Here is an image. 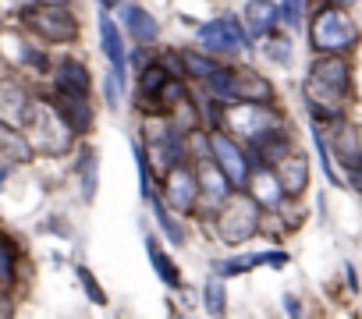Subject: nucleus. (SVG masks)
<instances>
[{
    "label": "nucleus",
    "instance_id": "obj_1",
    "mask_svg": "<svg viewBox=\"0 0 362 319\" xmlns=\"http://www.w3.org/2000/svg\"><path fill=\"white\" fill-rule=\"evenodd\" d=\"M302 96L316 124L341 121L351 96V64L344 61V54H316V61L309 64Z\"/></svg>",
    "mask_w": 362,
    "mask_h": 319
},
{
    "label": "nucleus",
    "instance_id": "obj_2",
    "mask_svg": "<svg viewBox=\"0 0 362 319\" xmlns=\"http://www.w3.org/2000/svg\"><path fill=\"white\" fill-rule=\"evenodd\" d=\"M210 220L217 224V234H221L224 245H242V241H249L259 231V224H263V203L249 188H235Z\"/></svg>",
    "mask_w": 362,
    "mask_h": 319
},
{
    "label": "nucleus",
    "instance_id": "obj_3",
    "mask_svg": "<svg viewBox=\"0 0 362 319\" xmlns=\"http://www.w3.org/2000/svg\"><path fill=\"white\" fill-rule=\"evenodd\" d=\"M309 47L316 54H351L358 47V25L348 18L344 8L323 4L309 18Z\"/></svg>",
    "mask_w": 362,
    "mask_h": 319
},
{
    "label": "nucleus",
    "instance_id": "obj_4",
    "mask_svg": "<svg viewBox=\"0 0 362 319\" xmlns=\"http://www.w3.org/2000/svg\"><path fill=\"white\" fill-rule=\"evenodd\" d=\"M18 22L50 47H71V43H78V32H82L78 18L64 4H36L33 0L29 8L18 11Z\"/></svg>",
    "mask_w": 362,
    "mask_h": 319
},
{
    "label": "nucleus",
    "instance_id": "obj_5",
    "mask_svg": "<svg viewBox=\"0 0 362 319\" xmlns=\"http://www.w3.org/2000/svg\"><path fill=\"white\" fill-rule=\"evenodd\" d=\"M206 156L228 174V181L235 188H249L252 167H249V149L235 138V131L228 128H210L206 131Z\"/></svg>",
    "mask_w": 362,
    "mask_h": 319
},
{
    "label": "nucleus",
    "instance_id": "obj_6",
    "mask_svg": "<svg viewBox=\"0 0 362 319\" xmlns=\"http://www.w3.org/2000/svg\"><path fill=\"white\" fill-rule=\"evenodd\" d=\"M196 40H199V50L214 54V57H238L242 50L252 47V40L245 36V25L238 22V15L224 11L210 22H203L196 29Z\"/></svg>",
    "mask_w": 362,
    "mask_h": 319
},
{
    "label": "nucleus",
    "instance_id": "obj_7",
    "mask_svg": "<svg viewBox=\"0 0 362 319\" xmlns=\"http://www.w3.org/2000/svg\"><path fill=\"white\" fill-rule=\"evenodd\" d=\"M174 213H185V217H196V206H199V178H196V167L192 160L189 164H177L170 171H163V195H160Z\"/></svg>",
    "mask_w": 362,
    "mask_h": 319
},
{
    "label": "nucleus",
    "instance_id": "obj_8",
    "mask_svg": "<svg viewBox=\"0 0 362 319\" xmlns=\"http://www.w3.org/2000/svg\"><path fill=\"white\" fill-rule=\"evenodd\" d=\"M43 103L64 121V128H68L75 138L89 135L93 124H96V110H93V100H89L86 92H64V89H54Z\"/></svg>",
    "mask_w": 362,
    "mask_h": 319
},
{
    "label": "nucleus",
    "instance_id": "obj_9",
    "mask_svg": "<svg viewBox=\"0 0 362 319\" xmlns=\"http://www.w3.org/2000/svg\"><path fill=\"white\" fill-rule=\"evenodd\" d=\"M36 107H40V100L29 92L25 82H18V78H0V121L25 128L29 117L36 114Z\"/></svg>",
    "mask_w": 362,
    "mask_h": 319
},
{
    "label": "nucleus",
    "instance_id": "obj_10",
    "mask_svg": "<svg viewBox=\"0 0 362 319\" xmlns=\"http://www.w3.org/2000/svg\"><path fill=\"white\" fill-rule=\"evenodd\" d=\"M270 174H274V185L281 188L284 199H298L309 188V160H305V152L291 149L284 160H277L270 167Z\"/></svg>",
    "mask_w": 362,
    "mask_h": 319
},
{
    "label": "nucleus",
    "instance_id": "obj_11",
    "mask_svg": "<svg viewBox=\"0 0 362 319\" xmlns=\"http://www.w3.org/2000/svg\"><path fill=\"white\" fill-rule=\"evenodd\" d=\"M50 75H54V89H64V92H93V71H89V64L82 61V57H75V54H64V57H57L54 61V68H50Z\"/></svg>",
    "mask_w": 362,
    "mask_h": 319
},
{
    "label": "nucleus",
    "instance_id": "obj_12",
    "mask_svg": "<svg viewBox=\"0 0 362 319\" xmlns=\"http://www.w3.org/2000/svg\"><path fill=\"white\" fill-rule=\"evenodd\" d=\"M114 11L121 15V29H124L135 43L153 47V43L160 40V22H156L146 8H139V4H132V0H124V4H117Z\"/></svg>",
    "mask_w": 362,
    "mask_h": 319
},
{
    "label": "nucleus",
    "instance_id": "obj_13",
    "mask_svg": "<svg viewBox=\"0 0 362 319\" xmlns=\"http://www.w3.org/2000/svg\"><path fill=\"white\" fill-rule=\"evenodd\" d=\"M96 29H100V50H103V57L110 61V68H117V71H128V50H124V36H121V25L110 18V11H103V8H100Z\"/></svg>",
    "mask_w": 362,
    "mask_h": 319
},
{
    "label": "nucleus",
    "instance_id": "obj_14",
    "mask_svg": "<svg viewBox=\"0 0 362 319\" xmlns=\"http://www.w3.org/2000/svg\"><path fill=\"white\" fill-rule=\"evenodd\" d=\"M274 82L252 68H235V103H274Z\"/></svg>",
    "mask_w": 362,
    "mask_h": 319
},
{
    "label": "nucleus",
    "instance_id": "obj_15",
    "mask_svg": "<svg viewBox=\"0 0 362 319\" xmlns=\"http://www.w3.org/2000/svg\"><path fill=\"white\" fill-rule=\"evenodd\" d=\"M0 160L4 164H29V160H36V145L25 135V128L0 121Z\"/></svg>",
    "mask_w": 362,
    "mask_h": 319
},
{
    "label": "nucleus",
    "instance_id": "obj_16",
    "mask_svg": "<svg viewBox=\"0 0 362 319\" xmlns=\"http://www.w3.org/2000/svg\"><path fill=\"white\" fill-rule=\"evenodd\" d=\"M281 22L277 15V0H249L245 11H242V25L249 40H263L267 32H274Z\"/></svg>",
    "mask_w": 362,
    "mask_h": 319
},
{
    "label": "nucleus",
    "instance_id": "obj_17",
    "mask_svg": "<svg viewBox=\"0 0 362 319\" xmlns=\"http://www.w3.org/2000/svg\"><path fill=\"white\" fill-rule=\"evenodd\" d=\"M330 145V156H337V164L348 171V167H355L358 160H362V135H358V128H351L344 117L341 121H334V142H327Z\"/></svg>",
    "mask_w": 362,
    "mask_h": 319
},
{
    "label": "nucleus",
    "instance_id": "obj_18",
    "mask_svg": "<svg viewBox=\"0 0 362 319\" xmlns=\"http://www.w3.org/2000/svg\"><path fill=\"white\" fill-rule=\"evenodd\" d=\"M75 178H78V195L86 206L96 203V192H100V152L93 145H82L78 149V160H75Z\"/></svg>",
    "mask_w": 362,
    "mask_h": 319
},
{
    "label": "nucleus",
    "instance_id": "obj_19",
    "mask_svg": "<svg viewBox=\"0 0 362 319\" xmlns=\"http://www.w3.org/2000/svg\"><path fill=\"white\" fill-rule=\"evenodd\" d=\"M149 203V210H153V220H156V227H160V234L174 245V248H181V245H185V238H189V231H185V224H181L177 220V213L160 199V195H149L146 199Z\"/></svg>",
    "mask_w": 362,
    "mask_h": 319
},
{
    "label": "nucleus",
    "instance_id": "obj_20",
    "mask_svg": "<svg viewBox=\"0 0 362 319\" xmlns=\"http://www.w3.org/2000/svg\"><path fill=\"white\" fill-rule=\"evenodd\" d=\"M146 255H149V263H153V270H156V280L167 284L170 291H181V284H185V277H181V266L160 248V241H156L153 234L146 238Z\"/></svg>",
    "mask_w": 362,
    "mask_h": 319
},
{
    "label": "nucleus",
    "instance_id": "obj_21",
    "mask_svg": "<svg viewBox=\"0 0 362 319\" xmlns=\"http://www.w3.org/2000/svg\"><path fill=\"white\" fill-rule=\"evenodd\" d=\"M18 263H22L18 241L8 231H0V294H8L18 284Z\"/></svg>",
    "mask_w": 362,
    "mask_h": 319
},
{
    "label": "nucleus",
    "instance_id": "obj_22",
    "mask_svg": "<svg viewBox=\"0 0 362 319\" xmlns=\"http://www.w3.org/2000/svg\"><path fill=\"white\" fill-rule=\"evenodd\" d=\"M256 266H267V263H263V252H242V255L217 259V263H214V273L228 280V277H242V273H249V270H256Z\"/></svg>",
    "mask_w": 362,
    "mask_h": 319
},
{
    "label": "nucleus",
    "instance_id": "obj_23",
    "mask_svg": "<svg viewBox=\"0 0 362 319\" xmlns=\"http://www.w3.org/2000/svg\"><path fill=\"white\" fill-rule=\"evenodd\" d=\"M181 57H185L189 78H199V82H206V78L221 68V57H214V54H206V50H181Z\"/></svg>",
    "mask_w": 362,
    "mask_h": 319
},
{
    "label": "nucleus",
    "instance_id": "obj_24",
    "mask_svg": "<svg viewBox=\"0 0 362 319\" xmlns=\"http://www.w3.org/2000/svg\"><path fill=\"white\" fill-rule=\"evenodd\" d=\"M132 156H135V171H139V192L142 199H149L153 195V160L142 138H132Z\"/></svg>",
    "mask_w": 362,
    "mask_h": 319
},
{
    "label": "nucleus",
    "instance_id": "obj_25",
    "mask_svg": "<svg viewBox=\"0 0 362 319\" xmlns=\"http://www.w3.org/2000/svg\"><path fill=\"white\" fill-rule=\"evenodd\" d=\"M203 305H206L210 315H224V312H228V284H224V277L214 273V277L203 284Z\"/></svg>",
    "mask_w": 362,
    "mask_h": 319
},
{
    "label": "nucleus",
    "instance_id": "obj_26",
    "mask_svg": "<svg viewBox=\"0 0 362 319\" xmlns=\"http://www.w3.org/2000/svg\"><path fill=\"white\" fill-rule=\"evenodd\" d=\"M313 145H316V156H320V167H323V174H327V181L341 188V174L334 171V156H330V145H327V135H323V124H316V121H313Z\"/></svg>",
    "mask_w": 362,
    "mask_h": 319
},
{
    "label": "nucleus",
    "instance_id": "obj_27",
    "mask_svg": "<svg viewBox=\"0 0 362 319\" xmlns=\"http://www.w3.org/2000/svg\"><path fill=\"white\" fill-rule=\"evenodd\" d=\"M263 40H267L263 50H267V57H270L274 64H291V40H288V36H281V32L274 29V32H267Z\"/></svg>",
    "mask_w": 362,
    "mask_h": 319
},
{
    "label": "nucleus",
    "instance_id": "obj_28",
    "mask_svg": "<svg viewBox=\"0 0 362 319\" xmlns=\"http://www.w3.org/2000/svg\"><path fill=\"white\" fill-rule=\"evenodd\" d=\"M75 277H78V284L86 287V294H89V301H93V305H107V291L100 287V280L93 277V270H89V266H82V263H78V266H75Z\"/></svg>",
    "mask_w": 362,
    "mask_h": 319
},
{
    "label": "nucleus",
    "instance_id": "obj_29",
    "mask_svg": "<svg viewBox=\"0 0 362 319\" xmlns=\"http://www.w3.org/2000/svg\"><path fill=\"white\" fill-rule=\"evenodd\" d=\"M22 64L33 68V71H40V75H50V68H54L50 54H43V50L33 47V43H22Z\"/></svg>",
    "mask_w": 362,
    "mask_h": 319
},
{
    "label": "nucleus",
    "instance_id": "obj_30",
    "mask_svg": "<svg viewBox=\"0 0 362 319\" xmlns=\"http://www.w3.org/2000/svg\"><path fill=\"white\" fill-rule=\"evenodd\" d=\"M277 15L288 29H298L302 25V15H305V0H281L277 4Z\"/></svg>",
    "mask_w": 362,
    "mask_h": 319
},
{
    "label": "nucleus",
    "instance_id": "obj_31",
    "mask_svg": "<svg viewBox=\"0 0 362 319\" xmlns=\"http://www.w3.org/2000/svg\"><path fill=\"white\" fill-rule=\"evenodd\" d=\"M156 61L167 68V75H170V78H189V71H185V57H181V50H170V47H167V50H160V54H156Z\"/></svg>",
    "mask_w": 362,
    "mask_h": 319
},
{
    "label": "nucleus",
    "instance_id": "obj_32",
    "mask_svg": "<svg viewBox=\"0 0 362 319\" xmlns=\"http://www.w3.org/2000/svg\"><path fill=\"white\" fill-rule=\"evenodd\" d=\"M263 263L274 266V270H281V266H288V252H284V248H267V252H263Z\"/></svg>",
    "mask_w": 362,
    "mask_h": 319
},
{
    "label": "nucleus",
    "instance_id": "obj_33",
    "mask_svg": "<svg viewBox=\"0 0 362 319\" xmlns=\"http://www.w3.org/2000/svg\"><path fill=\"white\" fill-rule=\"evenodd\" d=\"M348 185H351V188L362 195V160H358L355 167H348Z\"/></svg>",
    "mask_w": 362,
    "mask_h": 319
},
{
    "label": "nucleus",
    "instance_id": "obj_34",
    "mask_svg": "<svg viewBox=\"0 0 362 319\" xmlns=\"http://www.w3.org/2000/svg\"><path fill=\"white\" fill-rule=\"evenodd\" d=\"M284 308H288V315H298L302 312V301L295 294H284Z\"/></svg>",
    "mask_w": 362,
    "mask_h": 319
},
{
    "label": "nucleus",
    "instance_id": "obj_35",
    "mask_svg": "<svg viewBox=\"0 0 362 319\" xmlns=\"http://www.w3.org/2000/svg\"><path fill=\"white\" fill-rule=\"evenodd\" d=\"M344 277H348V284H351V291H358V277H355V266H351V263L344 266Z\"/></svg>",
    "mask_w": 362,
    "mask_h": 319
},
{
    "label": "nucleus",
    "instance_id": "obj_36",
    "mask_svg": "<svg viewBox=\"0 0 362 319\" xmlns=\"http://www.w3.org/2000/svg\"><path fill=\"white\" fill-rule=\"evenodd\" d=\"M327 4H334V8H344V11H348L351 4H358V0H327Z\"/></svg>",
    "mask_w": 362,
    "mask_h": 319
},
{
    "label": "nucleus",
    "instance_id": "obj_37",
    "mask_svg": "<svg viewBox=\"0 0 362 319\" xmlns=\"http://www.w3.org/2000/svg\"><path fill=\"white\" fill-rule=\"evenodd\" d=\"M36 4H64V8H71V0H36Z\"/></svg>",
    "mask_w": 362,
    "mask_h": 319
},
{
    "label": "nucleus",
    "instance_id": "obj_38",
    "mask_svg": "<svg viewBox=\"0 0 362 319\" xmlns=\"http://www.w3.org/2000/svg\"><path fill=\"white\" fill-rule=\"evenodd\" d=\"M4 181H8V164H0V188H4Z\"/></svg>",
    "mask_w": 362,
    "mask_h": 319
},
{
    "label": "nucleus",
    "instance_id": "obj_39",
    "mask_svg": "<svg viewBox=\"0 0 362 319\" xmlns=\"http://www.w3.org/2000/svg\"><path fill=\"white\" fill-rule=\"evenodd\" d=\"M0 298H4V294H0Z\"/></svg>",
    "mask_w": 362,
    "mask_h": 319
}]
</instances>
